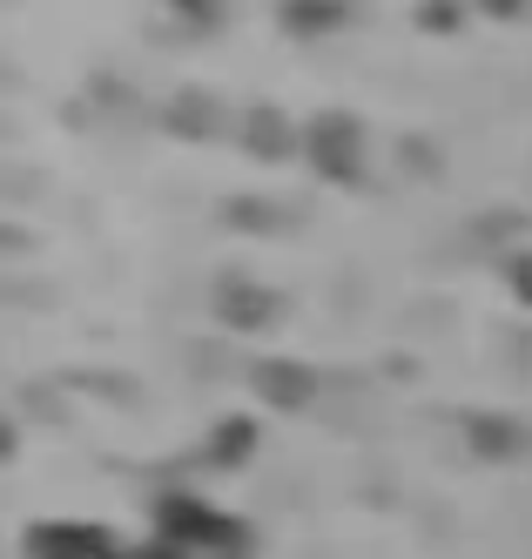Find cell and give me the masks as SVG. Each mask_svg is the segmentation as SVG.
<instances>
[{
	"instance_id": "13",
	"label": "cell",
	"mask_w": 532,
	"mask_h": 559,
	"mask_svg": "<svg viewBox=\"0 0 532 559\" xmlns=\"http://www.w3.org/2000/svg\"><path fill=\"white\" fill-rule=\"evenodd\" d=\"M506 276H512L519 304H532V250H512V257H506Z\"/></svg>"
},
{
	"instance_id": "15",
	"label": "cell",
	"mask_w": 532,
	"mask_h": 559,
	"mask_svg": "<svg viewBox=\"0 0 532 559\" xmlns=\"http://www.w3.org/2000/svg\"><path fill=\"white\" fill-rule=\"evenodd\" d=\"M478 14H493V21H525L532 14V0H472Z\"/></svg>"
},
{
	"instance_id": "11",
	"label": "cell",
	"mask_w": 532,
	"mask_h": 559,
	"mask_svg": "<svg viewBox=\"0 0 532 559\" xmlns=\"http://www.w3.org/2000/svg\"><path fill=\"white\" fill-rule=\"evenodd\" d=\"M182 27H196V34H210V27H223V14H229V0H162Z\"/></svg>"
},
{
	"instance_id": "2",
	"label": "cell",
	"mask_w": 532,
	"mask_h": 559,
	"mask_svg": "<svg viewBox=\"0 0 532 559\" xmlns=\"http://www.w3.org/2000/svg\"><path fill=\"white\" fill-rule=\"evenodd\" d=\"M304 163L317 182L331 189H357L364 182V163H371V135H364V122L351 108H323L304 122Z\"/></svg>"
},
{
	"instance_id": "7",
	"label": "cell",
	"mask_w": 532,
	"mask_h": 559,
	"mask_svg": "<svg viewBox=\"0 0 532 559\" xmlns=\"http://www.w3.org/2000/svg\"><path fill=\"white\" fill-rule=\"evenodd\" d=\"M276 21H283V34H297V41H331L338 27L357 21V0H283Z\"/></svg>"
},
{
	"instance_id": "12",
	"label": "cell",
	"mask_w": 532,
	"mask_h": 559,
	"mask_svg": "<svg viewBox=\"0 0 532 559\" xmlns=\"http://www.w3.org/2000/svg\"><path fill=\"white\" fill-rule=\"evenodd\" d=\"M418 27H431V34H459V0H418Z\"/></svg>"
},
{
	"instance_id": "14",
	"label": "cell",
	"mask_w": 532,
	"mask_h": 559,
	"mask_svg": "<svg viewBox=\"0 0 532 559\" xmlns=\"http://www.w3.org/2000/svg\"><path fill=\"white\" fill-rule=\"evenodd\" d=\"M129 559H189V552H182V546H169L162 533H149V539H135V546H129Z\"/></svg>"
},
{
	"instance_id": "3",
	"label": "cell",
	"mask_w": 532,
	"mask_h": 559,
	"mask_svg": "<svg viewBox=\"0 0 532 559\" xmlns=\"http://www.w3.org/2000/svg\"><path fill=\"white\" fill-rule=\"evenodd\" d=\"M27 559H129L102 519H40L27 533Z\"/></svg>"
},
{
	"instance_id": "10",
	"label": "cell",
	"mask_w": 532,
	"mask_h": 559,
	"mask_svg": "<svg viewBox=\"0 0 532 559\" xmlns=\"http://www.w3.org/2000/svg\"><path fill=\"white\" fill-rule=\"evenodd\" d=\"M465 438H472V452H478V459H512V452H525V425H519V418H506V412L472 418V425H465Z\"/></svg>"
},
{
	"instance_id": "5",
	"label": "cell",
	"mask_w": 532,
	"mask_h": 559,
	"mask_svg": "<svg viewBox=\"0 0 532 559\" xmlns=\"http://www.w3.org/2000/svg\"><path fill=\"white\" fill-rule=\"evenodd\" d=\"M236 142H243V155H250V163H291V155H304V129H297L283 108H270V102L243 108Z\"/></svg>"
},
{
	"instance_id": "9",
	"label": "cell",
	"mask_w": 532,
	"mask_h": 559,
	"mask_svg": "<svg viewBox=\"0 0 532 559\" xmlns=\"http://www.w3.org/2000/svg\"><path fill=\"white\" fill-rule=\"evenodd\" d=\"M250 452H257V418H216V431L202 438V459H210L216 472L250 465Z\"/></svg>"
},
{
	"instance_id": "8",
	"label": "cell",
	"mask_w": 532,
	"mask_h": 559,
	"mask_svg": "<svg viewBox=\"0 0 532 559\" xmlns=\"http://www.w3.org/2000/svg\"><path fill=\"white\" fill-rule=\"evenodd\" d=\"M162 129H176V135H189V142H210V135L223 129V102H216L210 88H182L169 108H162Z\"/></svg>"
},
{
	"instance_id": "1",
	"label": "cell",
	"mask_w": 532,
	"mask_h": 559,
	"mask_svg": "<svg viewBox=\"0 0 532 559\" xmlns=\"http://www.w3.org/2000/svg\"><path fill=\"white\" fill-rule=\"evenodd\" d=\"M149 533L182 546L189 559H243V546H250V533H243L236 512H216L210 499H196V492H162Z\"/></svg>"
},
{
	"instance_id": "4",
	"label": "cell",
	"mask_w": 532,
	"mask_h": 559,
	"mask_svg": "<svg viewBox=\"0 0 532 559\" xmlns=\"http://www.w3.org/2000/svg\"><path fill=\"white\" fill-rule=\"evenodd\" d=\"M250 391L270 412H310L323 397V384H317V371L304 357H263V365H250Z\"/></svg>"
},
{
	"instance_id": "6",
	"label": "cell",
	"mask_w": 532,
	"mask_h": 559,
	"mask_svg": "<svg viewBox=\"0 0 532 559\" xmlns=\"http://www.w3.org/2000/svg\"><path fill=\"white\" fill-rule=\"evenodd\" d=\"M210 304H216V324H229V331H270L283 317V297L270 284H250V276H223Z\"/></svg>"
}]
</instances>
